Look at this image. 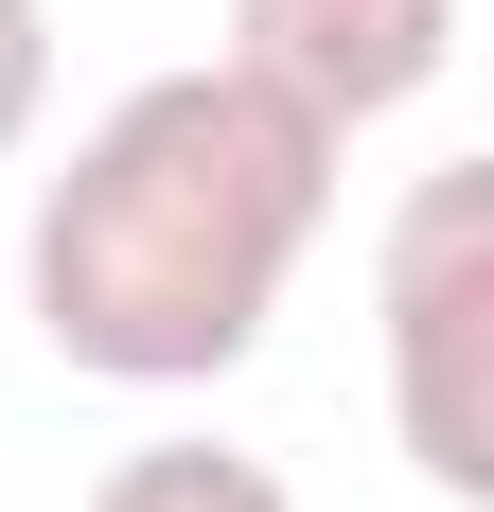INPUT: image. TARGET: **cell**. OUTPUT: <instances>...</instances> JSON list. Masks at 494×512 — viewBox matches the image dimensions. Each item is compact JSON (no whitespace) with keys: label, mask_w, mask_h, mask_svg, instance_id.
Masks as SVG:
<instances>
[{"label":"cell","mask_w":494,"mask_h":512,"mask_svg":"<svg viewBox=\"0 0 494 512\" xmlns=\"http://www.w3.org/2000/svg\"><path fill=\"white\" fill-rule=\"evenodd\" d=\"M336 159L265 71H142V89L106 106L71 177L36 195V336L106 389H212V371L265 354V318H283L300 248L336 230Z\"/></svg>","instance_id":"6da1fadb"},{"label":"cell","mask_w":494,"mask_h":512,"mask_svg":"<svg viewBox=\"0 0 494 512\" xmlns=\"http://www.w3.org/2000/svg\"><path fill=\"white\" fill-rule=\"evenodd\" d=\"M371 301H389V424H406V460H424V495L477 512L494 495V159L406 177Z\"/></svg>","instance_id":"7a4b0ae2"},{"label":"cell","mask_w":494,"mask_h":512,"mask_svg":"<svg viewBox=\"0 0 494 512\" xmlns=\"http://www.w3.org/2000/svg\"><path fill=\"white\" fill-rule=\"evenodd\" d=\"M230 71H265L318 142H353L459 71V0H230Z\"/></svg>","instance_id":"3957f363"},{"label":"cell","mask_w":494,"mask_h":512,"mask_svg":"<svg viewBox=\"0 0 494 512\" xmlns=\"http://www.w3.org/2000/svg\"><path fill=\"white\" fill-rule=\"evenodd\" d=\"M89 512H300L265 460H230V442H142V460H106Z\"/></svg>","instance_id":"277c9868"},{"label":"cell","mask_w":494,"mask_h":512,"mask_svg":"<svg viewBox=\"0 0 494 512\" xmlns=\"http://www.w3.org/2000/svg\"><path fill=\"white\" fill-rule=\"evenodd\" d=\"M36 106H53V0H0V159L36 142Z\"/></svg>","instance_id":"5b68a950"}]
</instances>
